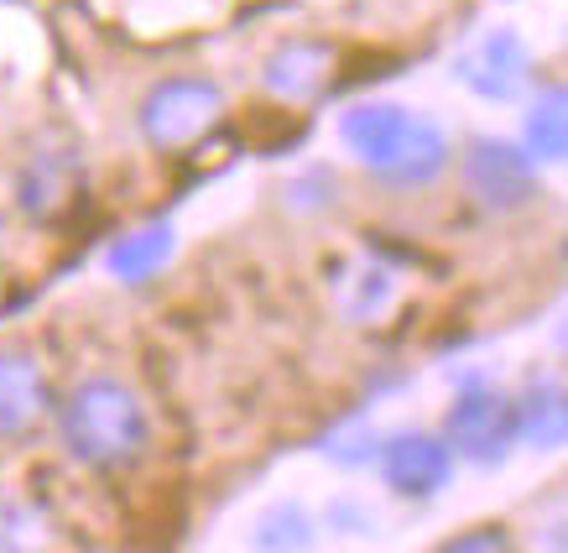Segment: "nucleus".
Listing matches in <instances>:
<instances>
[{"label":"nucleus","mask_w":568,"mask_h":553,"mask_svg":"<svg viewBox=\"0 0 568 553\" xmlns=\"http://www.w3.org/2000/svg\"><path fill=\"white\" fill-rule=\"evenodd\" d=\"M339 141L355 157V168L386 183V189H428L454 162L444 125L396 100L349 104L339 115Z\"/></svg>","instance_id":"f257e3e1"},{"label":"nucleus","mask_w":568,"mask_h":553,"mask_svg":"<svg viewBox=\"0 0 568 553\" xmlns=\"http://www.w3.org/2000/svg\"><path fill=\"white\" fill-rule=\"evenodd\" d=\"M58 439L84 470H125L146 454L152 418L131 381L84 376L58 402Z\"/></svg>","instance_id":"f03ea898"},{"label":"nucleus","mask_w":568,"mask_h":553,"mask_svg":"<svg viewBox=\"0 0 568 553\" xmlns=\"http://www.w3.org/2000/svg\"><path fill=\"white\" fill-rule=\"evenodd\" d=\"M438 439L448 444L454 460H469L480 470L506 465L511 450H517V398L500 392L496 381L480 376V371H465L459 386H454V402H448Z\"/></svg>","instance_id":"7ed1b4c3"},{"label":"nucleus","mask_w":568,"mask_h":553,"mask_svg":"<svg viewBox=\"0 0 568 553\" xmlns=\"http://www.w3.org/2000/svg\"><path fill=\"white\" fill-rule=\"evenodd\" d=\"M224 121V89L204 73L156 79L136 104V131L152 152H183Z\"/></svg>","instance_id":"20e7f679"},{"label":"nucleus","mask_w":568,"mask_h":553,"mask_svg":"<svg viewBox=\"0 0 568 553\" xmlns=\"http://www.w3.org/2000/svg\"><path fill=\"white\" fill-rule=\"evenodd\" d=\"M459 178H465V193L485 214H527V209L542 199V168L521 152V141L506 137H475L459 152Z\"/></svg>","instance_id":"39448f33"},{"label":"nucleus","mask_w":568,"mask_h":553,"mask_svg":"<svg viewBox=\"0 0 568 553\" xmlns=\"http://www.w3.org/2000/svg\"><path fill=\"white\" fill-rule=\"evenodd\" d=\"M454 79L485 104H511L532 84V52L511 27H485L454 52Z\"/></svg>","instance_id":"423d86ee"},{"label":"nucleus","mask_w":568,"mask_h":553,"mask_svg":"<svg viewBox=\"0 0 568 553\" xmlns=\"http://www.w3.org/2000/svg\"><path fill=\"white\" fill-rule=\"evenodd\" d=\"M376 470L392 496H402V502H433L454 481V454H448V444L438 433L402 429V433H381Z\"/></svg>","instance_id":"0eeeda50"},{"label":"nucleus","mask_w":568,"mask_h":553,"mask_svg":"<svg viewBox=\"0 0 568 553\" xmlns=\"http://www.w3.org/2000/svg\"><path fill=\"white\" fill-rule=\"evenodd\" d=\"M48 408H52L48 371L37 365L32 350L6 345L0 350V439H21Z\"/></svg>","instance_id":"6e6552de"},{"label":"nucleus","mask_w":568,"mask_h":553,"mask_svg":"<svg viewBox=\"0 0 568 553\" xmlns=\"http://www.w3.org/2000/svg\"><path fill=\"white\" fill-rule=\"evenodd\" d=\"M328 73H334V52L324 42H282V48L266 52V63H261V89L282 104H308L318 89L328 84Z\"/></svg>","instance_id":"1a4fd4ad"},{"label":"nucleus","mask_w":568,"mask_h":553,"mask_svg":"<svg viewBox=\"0 0 568 553\" xmlns=\"http://www.w3.org/2000/svg\"><path fill=\"white\" fill-rule=\"evenodd\" d=\"M79 178H84L79 152H32L17 173V209L32 220H52L79 193Z\"/></svg>","instance_id":"9d476101"},{"label":"nucleus","mask_w":568,"mask_h":553,"mask_svg":"<svg viewBox=\"0 0 568 553\" xmlns=\"http://www.w3.org/2000/svg\"><path fill=\"white\" fill-rule=\"evenodd\" d=\"M517 444L537 454H558L568 444V398L558 376L527 381V392L517 398Z\"/></svg>","instance_id":"9b49d317"},{"label":"nucleus","mask_w":568,"mask_h":553,"mask_svg":"<svg viewBox=\"0 0 568 553\" xmlns=\"http://www.w3.org/2000/svg\"><path fill=\"white\" fill-rule=\"evenodd\" d=\"M178 251V230L173 220H146V225H136L131 235H121V241L110 245V257H104V267H110V276L115 282H152L168 261H173Z\"/></svg>","instance_id":"f8f14e48"},{"label":"nucleus","mask_w":568,"mask_h":553,"mask_svg":"<svg viewBox=\"0 0 568 553\" xmlns=\"http://www.w3.org/2000/svg\"><path fill=\"white\" fill-rule=\"evenodd\" d=\"M521 152L532 157L537 168L568 157V94H564V84H548L532 94L527 115H521Z\"/></svg>","instance_id":"ddd939ff"},{"label":"nucleus","mask_w":568,"mask_h":553,"mask_svg":"<svg viewBox=\"0 0 568 553\" xmlns=\"http://www.w3.org/2000/svg\"><path fill=\"white\" fill-rule=\"evenodd\" d=\"M318 517L303 502H272L251 522V549L256 553H313Z\"/></svg>","instance_id":"4468645a"},{"label":"nucleus","mask_w":568,"mask_h":553,"mask_svg":"<svg viewBox=\"0 0 568 553\" xmlns=\"http://www.w3.org/2000/svg\"><path fill=\"white\" fill-rule=\"evenodd\" d=\"M396 298V276L381 267V261H361V267H349L345 276H339V309H345V319H355V324H365V319H381V313L392 309Z\"/></svg>","instance_id":"2eb2a0df"},{"label":"nucleus","mask_w":568,"mask_h":553,"mask_svg":"<svg viewBox=\"0 0 568 553\" xmlns=\"http://www.w3.org/2000/svg\"><path fill=\"white\" fill-rule=\"evenodd\" d=\"M282 199L293 209H303V214H318V209H328L339 199V178L328 173V168H308V173H297L293 183L282 189Z\"/></svg>","instance_id":"dca6fc26"},{"label":"nucleus","mask_w":568,"mask_h":553,"mask_svg":"<svg viewBox=\"0 0 568 553\" xmlns=\"http://www.w3.org/2000/svg\"><path fill=\"white\" fill-rule=\"evenodd\" d=\"M376 450H381V433L365 429V423H355V429H345V433H334V439L324 444L328 460H334V465H345V470L376 465Z\"/></svg>","instance_id":"f3484780"},{"label":"nucleus","mask_w":568,"mask_h":553,"mask_svg":"<svg viewBox=\"0 0 568 553\" xmlns=\"http://www.w3.org/2000/svg\"><path fill=\"white\" fill-rule=\"evenodd\" d=\"M433 553H521V549L511 543V533L500 522H480V527H465V533L444 537Z\"/></svg>","instance_id":"a211bd4d"},{"label":"nucleus","mask_w":568,"mask_h":553,"mask_svg":"<svg viewBox=\"0 0 568 553\" xmlns=\"http://www.w3.org/2000/svg\"><path fill=\"white\" fill-rule=\"evenodd\" d=\"M324 522L334 527V533H349V537L381 533V517H376V512H371L365 502H355V496H339V502H328Z\"/></svg>","instance_id":"6ab92c4d"},{"label":"nucleus","mask_w":568,"mask_h":553,"mask_svg":"<svg viewBox=\"0 0 568 553\" xmlns=\"http://www.w3.org/2000/svg\"><path fill=\"white\" fill-rule=\"evenodd\" d=\"M11 533H21L27 543H32V517L17 512V506H0V553H21V543Z\"/></svg>","instance_id":"aec40b11"},{"label":"nucleus","mask_w":568,"mask_h":553,"mask_svg":"<svg viewBox=\"0 0 568 553\" xmlns=\"http://www.w3.org/2000/svg\"><path fill=\"white\" fill-rule=\"evenodd\" d=\"M0 241H6V220H0Z\"/></svg>","instance_id":"412c9836"}]
</instances>
